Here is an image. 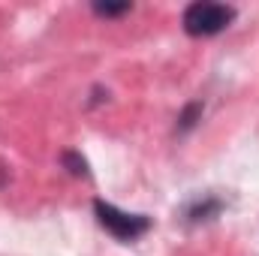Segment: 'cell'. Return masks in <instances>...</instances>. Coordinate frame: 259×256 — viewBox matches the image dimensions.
<instances>
[{
  "label": "cell",
  "mask_w": 259,
  "mask_h": 256,
  "mask_svg": "<svg viewBox=\"0 0 259 256\" xmlns=\"http://www.w3.org/2000/svg\"><path fill=\"white\" fill-rule=\"evenodd\" d=\"M232 18H235L232 6L199 0V3H190L184 12V30L190 36H211V33H220Z\"/></svg>",
  "instance_id": "6da1fadb"
},
{
  "label": "cell",
  "mask_w": 259,
  "mask_h": 256,
  "mask_svg": "<svg viewBox=\"0 0 259 256\" xmlns=\"http://www.w3.org/2000/svg\"><path fill=\"white\" fill-rule=\"evenodd\" d=\"M94 214H97L100 226L109 229V232H112L115 238H121V241H136L139 235H145V232L151 229V220H148L145 214L118 211L115 205H109V202H103V199L94 202Z\"/></svg>",
  "instance_id": "7a4b0ae2"
},
{
  "label": "cell",
  "mask_w": 259,
  "mask_h": 256,
  "mask_svg": "<svg viewBox=\"0 0 259 256\" xmlns=\"http://www.w3.org/2000/svg\"><path fill=\"white\" fill-rule=\"evenodd\" d=\"M64 163L69 166V172H72V175H84V178H88V163H84L75 151H66V154H64Z\"/></svg>",
  "instance_id": "3957f363"
},
{
  "label": "cell",
  "mask_w": 259,
  "mask_h": 256,
  "mask_svg": "<svg viewBox=\"0 0 259 256\" xmlns=\"http://www.w3.org/2000/svg\"><path fill=\"white\" fill-rule=\"evenodd\" d=\"M199 115H202V103H190V106L181 112V118H178L181 124H178V127H181V130H190L196 124V118H199Z\"/></svg>",
  "instance_id": "277c9868"
},
{
  "label": "cell",
  "mask_w": 259,
  "mask_h": 256,
  "mask_svg": "<svg viewBox=\"0 0 259 256\" xmlns=\"http://www.w3.org/2000/svg\"><path fill=\"white\" fill-rule=\"evenodd\" d=\"M97 15H124L130 12V3H94Z\"/></svg>",
  "instance_id": "5b68a950"
}]
</instances>
